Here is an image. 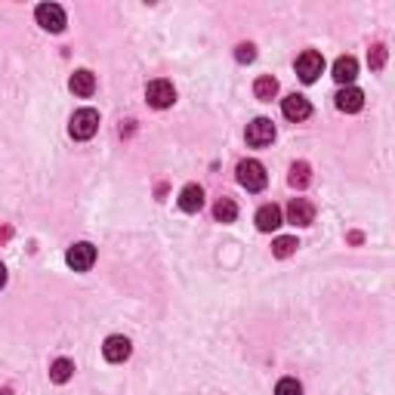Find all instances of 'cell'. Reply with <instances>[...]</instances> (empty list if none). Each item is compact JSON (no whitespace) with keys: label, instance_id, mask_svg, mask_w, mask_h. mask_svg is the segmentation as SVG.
<instances>
[{"label":"cell","instance_id":"cell-1","mask_svg":"<svg viewBox=\"0 0 395 395\" xmlns=\"http://www.w3.org/2000/svg\"><path fill=\"white\" fill-rule=\"evenodd\" d=\"M99 130V112L96 108H81V112L72 114V123H68V133H72V139H93Z\"/></svg>","mask_w":395,"mask_h":395},{"label":"cell","instance_id":"cell-2","mask_svg":"<svg viewBox=\"0 0 395 395\" xmlns=\"http://www.w3.org/2000/svg\"><path fill=\"white\" fill-rule=\"evenodd\" d=\"M37 15V25H41L43 31H50V34H62L68 25V19H65V10H62L59 4H41L34 10Z\"/></svg>","mask_w":395,"mask_h":395},{"label":"cell","instance_id":"cell-3","mask_svg":"<svg viewBox=\"0 0 395 395\" xmlns=\"http://www.w3.org/2000/svg\"><path fill=\"white\" fill-rule=\"evenodd\" d=\"M238 182H241L247 192H262L269 182L266 167H262L260 161H241V164H238Z\"/></svg>","mask_w":395,"mask_h":395},{"label":"cell","instance_id":"cell-4","mask_svg":"<svg viewBox=\"0 0 395 395\" xmlns=\"http://www.w3.org/2000/svg\"><path fill=\"white\" fill-rule=\"evenodd\" d=\"M321 72H324V56H321V53L306 50L303 56L297 59V74H300V81H303V83H315Z\"/></svg>","mask_w":395,"mask_h":395},{"label":"cell","instance_id":"cell-5","mask_svg":"<svg viewBox=\"0 0 395 395\" xmlns=\"http://www.w3.org/2000/svg\"><path fill=\"white\" fill-rule=\"evenodd\" d=\"M145 99H149L152 108H170L176 102V90H173V83L161 77V81H152L145 87Z\"/></svg>","mask_w":395,"mask_h":395},{"label":"cell","instance_id":"cell-6","mask_svg":"<svg viewBox=\"0 0 395 395\" xmlns=\"http://www.w3.org/2000/svg\"><path fill=\"white\" fill-rule=\"evenodd\" d=\"M272 139H275V123L269 118H257L247 123V142L253 149H266V145H272Z\"/></svg>","mask_w":395,"mask_h":395},{"label":"cell","instance_id":"cell-7","mask_svg":"<svg viewBox=\"0 0 395 395\" xmlns=\"http://www.w3.org/2000/svg\"><path fill=\"white\" fill-rule=\"evenodd\" d=\"M65 262L74 269V272H87V269L93 266V262H96V247H93V244H87V241H81V244L68 247Z\"/></svg>","mask_w":395,"mask_h":395},{"label":"cell","instance_id":"cell-8","mask_svg":"<svg viewBox=\"0 0 395 395\" xmlns=\"http://www.w3.org/2000/svg\"><path fill=\"white\" fill-rule=\"evenodd\" d=\"M130 352H133V343H130L127 337H121V334L108 337V340H105V346H102L105 361H112V365H121V361H127V359H130Z\"/></svg>","mask_w":395,"mask_h":395},{"label":"cell","instance_id":"cell-9","mask_svg":"<svg viewBox=\"0 0 395 395\" xmlns=\"http://www.w3.org/2000/svg\"><path fill=\"white\" fill-rule=\"evenodd\" d=\"M281 112L288 121H306L309 114H312V105H309L306 96H300V93H293V96H288L281 102Z\"/></svg>","mask_w":395,"mask_h":395},{"label":"cell","instance_id":"cell-10","mask_svg":"<svg viewBox=\"0 0 395 395\" xmlns=\"http://www.w3.org/2000/svg\"><path fill=\"white\" fill-rule=\"evenodd\" d=\"M288 220L293 222V226H312L315 220V207L309 204L306 198H293L288 204Z\"/></svg>","mask_w":395,"mask_h":395},{"label":"cell","instance_id":"cell-11","mask_svg":"<svg viewBox=\"0 0 395 395\" xmlns=\"http://www.w3.org/2000/svg\"><path fill=\"white\" fill-rule=\"evenodd\" d=\"M361 105H365V93H361L359 87H343L337 93V108L346 114H355L361 112Z\"/></svg>","mask_w":395,"mask_h":395},{"label":"cell","instance_id":"cell-12","mask_svg":"<svg viewBox=\"0 0 395 395\" xmlns=\"http://www.w3.org/2000/svg\"><path fill=\"white\" fill-rule=\"evenodd\" d=\"M355 77H359V62H355V56H340L334 62V81L343 83V87H352Z\"/></svg>","mask_w":395,"mask_h":395},{"label":"cell","instance_id":"cell-13","mask_svg":"<svg viewBox=\"0 0 395 395\" xmlns=\"http://www.w3.org/2000/svg\"><path fill=\"white\" fill-rule=\"evenodd\" d=\"M180 207L185 213H198L201 207H204V189H201V185H185V189L180 192Z\"/></svg>","mask_w":395,"mask_h":395},{"label":"cell","instance_id":"cell-14","mask_svg":"<svg viewBox=\"0 0 395 395\" xmlns=\"http://www.w3.org/2000/svg\"><path fill=\"white\" fill-rule=\"evenodd\" d=\"M68 87H72L74 96H93V90H96V77H93V72H87V68H81V72L72 74V81H68Z\"/></svg>","mask_w":395,"mask_h":395},{"label":"cell","instance_id":"cell-15","mask_svg":"<svg viewBox=\"0 0 395 395\" xmlns=\"http://www.w3.org/2000/svg\"><path fill=\"white\" fill-rule=\"evenodd\" d=\"M281 226V210H278L275 204H266L257 210V229L260 232H275Z\"/></svg>","mask_w":395,"mask_h":395},{"label":"cell","instance_id":"cell-16","mask_svg":"<svg viewBox=\"0 0 395 395\" xmlns=\"http://www.w3.org/2000/svg\"><path fill=\"white\" fill-rule=\"evenodd\" d=\"M253 93H257V99H262V102H272L275 93H278V81L272 74H262V77H257V83H253Z\"/></svg>","mask_w":395,"mask_h":395},{"label":"cell","instance_id":"cell-17","mask_svg":"<svg viewBox=\"0 0 395 395\" xmlns=\"http://www.w3.org/2000/svg\"><path fill=\"white\" fill-rule=\"evenodd\" d=\"M288 182L293 185V189H306V185L312 182V167H309L306 161H297V164L290 167V176H288Z\"/></svg>","mask_w":395,"mask_h":395},{"label":"cell","instance_id":"cell-18","mask_svg":"<svg viewBox=\"0 0 395 395\" xmlns=\"http://www.w3.org/2000/svg\"><path fill=\"white\" fill-rule=\"evenodd\" d=\"M74 377V361H68V359H56L50 365V380L53 383H68Z\"/></svg>","mask_w":395,"mask_h":395},{"label":"cell","instance_id":"cell-19","mask_svg":"<svg viewBox=\"0 0 395 395\" xmlns=\"http://www.w3.org/2000/svg\"><path fill=\"white\" fill-rule=\"evenodd\" d=\"M213 216H216V222H235L238 204L232 198H220L216 201V207H213Z\"/></svg>","mask_w":395,"mask_h":395},{"label":"cell","instance_id":"cell-20","mask_svg":"<svg viewBox=\"0 0 395 395\" xmlns=\"http://www.w3.org/2000/svg\"><path fill=\"white\" fill-rule=\"evenodd\" d=\"M297 247H300V241L297 238H275V244H272V253L278 260H288V257H293V253H297Z\"/></svg>","mask_w":395,"mask_h":395},{"label":"cell","instance_id":"cell-21","mask_svg":"<svg viewBox=\"0 0 395 395\" xmlns=\"http://www.w3.org/2000/svg\"><path fill=\"white\" fill-rule=\"evenodd\" d=\"M368 62H370V68H374V72H380V68L386 65V46H383V43L370 46V53H368Z\"/></svg>","mask_w":395,"mask_h":395},{"label":"cell","instance_id":"cell-22","mask_svg":"<svg viewBox=\"0 0 395 395\" xmlns=\"http://www.w3.org/2000/svg\"><path fill=\"white\" fill-rule=\"evenodd\" d=\"M275 395H303V386L293 380V377H284V380L275 386Z\"/></svg>","mask_w":395,"mask_h":395},{"label":"cell","instance_id":"cell-23","mask_svg":"<svg viewBox=\"0 0 395 395\" xmlns=\"http://www.w3.org/2000/svg\"><path fill=\"white\" fill-rule=\"evenodd\" d=\"M235 59L241 62V65L253 62V59H257V46H253V43H238V46H235Z\"/></svg>","mask_w":395,"mask_h":395},{"label":"cell","instance_id":"cell-24","mask_svg":"<svg viewBox=\"0 0 395 395\" xmlns=\"http://www.w3.org/2000/svg\"><path fill=\"white\" fill-rule=\"evenodd\" d=\"M6 284V269H4V262H0V288Z\"/></svg>","mask_w":395,"mask_h":395},{"label":"cell","instance_id":"cell-25","mask_svg":"<svg viewBox=\"0 0 395 395\" xmlns=\"http://www.w3.org/2000/svg\"><path fill=\"white\" fill-rule=\"evenodd\" d=\"M10 238V229H0V241H6Z\"/></svg>","mask_w":395,"mask_h":395},{"label":"cell","instance_id":"cell-26","mask_svg":"<svg viewBox=\"0 0 395 395\" xmlns=\"http://www.w3.org/2000/svg\"><path fill=\"white\" fill-rule=\"evenodd\" d=\"M0 395H13V389H0Z\"/></svg>","mask_w":395,"mask_h":395}]
</instances>
